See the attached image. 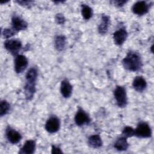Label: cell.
I'll return each mask as SVG.
<instances>
[{
  "label": "cell",
  "mask_w": 154,
  "mask_h": 154,
  "mask_svg": "<svg viewBox=\"0 0 154 154\" xmlns=\"http://www.w3.org/2000/svg\"><path fill=\"white\" fill-rule=\"evenodd\" d=\"M5 49L11 55L17 56L22 48V44L18 39H8L4 43Z\"/></svg>",
  "instance_id": "obj_4"
},
{
  "label": "cell",
  "mask_w": 154,
  "mask_h": 154,
  "mask_svg": "<svg viewBox=\"0 0 154 154\" xmlns=\"http://www.w3.org/2000/svg\"><path fill=\"white\" fill-rule=\"evenodd\" d=\"M128 147L129 144L127 141V138L123 135L119 137L114 144V147L119 151L126 150Z\"/></svg>",
  "instance_id": "obj_18"
},
{
  "label": "cell",
  "mask_w": 154,
  "mask_h": 154,
  "mask_svg": "<svg viewBox=\"0 0 154 154\" xmlns=\"http://www.w3.org/2000/svg\"><path fill=\"white\" fill-rule=\"evenodd\" d=\"M45 128L46 131L50 134L57 132L60 128V119L54 116L50 117L46 122Z\"/></svg>",
  "instance_id": "obj_6"
},
{
  "label": "cell",
  "mask_w": 154,
  "mask_h": 154,
  "mask_svg": "<svg viewBox=\"0 0 154 154\" xmlns=\"http://www.w3.org/2000/svg\"><path fill=\"white\" fill-rule=\"evenodd\" d=\"M17 32L11 28H4L2 32V34L3 37L5 38H9L13 35H14Z\"/></svg>",
  "instance_id": "obj_23"
},
{
  "label": "cell",
  "mask_w": 154,
  "mask_h": 154,
  "mask_svg": "<svg viewBox=\"0 0 154 154\" xmlns=\"http://www.w3.org/2000/svg\"><path fill=\"white\" fill-rule=\"evenodd\" d=\"M55 22L58 25H63L66 22V18L61 13H57L55 17Z\"/></svg>",
  "instance_id": "obj_24"
},
{
  "label": "cell",
  "mask_w": 154,
  "mask_h": 154,
  "mask_svg": "<svg viewBox=\"0 0 154 154\" xmlns=\"http://www.w3.org/2000/svg\"><path fill=\"white\" fill-rule=\"evenodd\" d=\"M135 130V136L138 138H147L152 137V129L149 125L145 122H140Z\"/></svg>",
  "instance_id": "obj_3"
},
{
  "label": "cell",
  "mask_w": 154,
  "mask_h": 154,
  "mask_svg": "<svg viewBox=\"0 0 154 154\" xmlns=\"http://www.w3.org/2000/svg\"><path fill=\"white\" fill-rule=\"evenodd\" d=\"M51 153H63L61 149L55 145H52L51 146Z\"/></svg>",
  "instance_id": "obj_27"
},
{
  "label": "cell",
  "mask_w": 154,
  "mask_h": 154,
  "mask_svg": "<svg viewBox=\"0 0 154 154\" xmlns=\"http://www.w3.org/2000/svg\"><path fill=\"white\" fill-rule=\"evenodd\" d=\"M66 45V38L63 35H58L55 37L54 46L57 51H63Z\"/></svg>",
  "instance_id": "obj_19"
},
{
  "label": "cell",
  "mask_w": 154,
  "mask_h": 154,
  "mask_svg": "<svg viewBox=\"0 0 154 154\" xmlns=\"http://www.w3.org/2000/svg\"><path fill=\"white\" fill-rule=\"evenodd\" d=\"M11 25L12 28L17 32L25 30L28 28V23L17 15H14L11 17Z\"/></svg>",
  "instance_id": "obj_10"
},
{
  "label": "cell",
  "mask_w": 154,
  "mask_h": 154,
  "mask_svg": "<svg viewBox=\"0 0 154 154\" xmlns=\"http://www.w3.org/2000/svg\"><path fill=\"white\" fill-rule=\"evenodd\" d=\"M74 120L77 126H82L85 125H88L91 119L88 114L83 109L79 108L75 114Z\"/></svg>",
  "instance_id": "obj_5"
},
{
  "label": "cell",
  "mask_w": 154,
  "mask_h": 154,
  "mask_svg": "<svg viewBox=\"0 0 154 154\" xmlns=\"http://www.w3.org/2000/svg\"><path fill=\"white\" fill-rule=\"evenodd\" d=\"M122 134L123 136L127 138L129 137H132L133 136H135V130L133 128L127 126L123 128Z\"/></svg>",
  "instance_id": "obj_22"
},
{
  "label": "cell",
  "mask_w": 154,
  "mask_h": 154,
  "mask_svg": "<svg viewBox=\"0 0 154 154\" xmlns=\"http://www.w3.org/2000/svg\"><path fill=\"white\" fill-rule=\"evenodd\" d=\"M128 32L125 28H120L113 33V40L116 45L120 46L124 43L128 37Z\"/></svg>",
  "instance_id": "obj_11"
},
{
  "label": "cell",
  "mask_w": 154,
  "mask_h": 154,
  "mask_svg": "<svg viewBox=\"0 0 154 154\" xmlns=\"http://www.w3.org/2000/svg\"><path fill=\"white\" fill-rule=\"evenodd\" d=\"M127 2H128L127 1H120V0H119V1H111V3H112L113 5H114L116 6V7H123Z\"/></svg>",
  "instance_id": "obj_26"
},
{
  "label": "cell",
  "mask_w": 154,
  "mask_h": 154,
  "mask_svg": "<svg viewBox=\"0 0 154 154\" xmlns=\"http://www.w3.org/2000/svg\"><path fill=\"white\" fill-rule=\"evenodd\" d=\"M114 98L119 108H124L128 103L126 88L120 85H117L113 91Z\"/></svg>",
  "instance_id": "obj_2"
},
{
  "label": "cell",
  "mask_w": 154,
  "mask_h": 154,
  "mask_svg": "<svg viewBox=\"0 0 154 154\" xmlns=\"http://www.w3.org/2000/svg\"><path fill=\"white\" fill-rule=\"evenodd\" d=\"M36 147L35 141L33 140H28L21 147L19 153L20 154H32L34 153Z\"/></svg>",
  "instance_id": "obj_15"
},
{
  "label": "cell",
  "mask_w": 154,
  "mask_h": 154,
  "mask_svg": "<svg viewBox=\"0 0 154 154\" xmlns=\"http://www.w3.org/2000/svg\"><path fill=\"white\" fill-rule=\"evenodd\" d=\"M73 87L68 79H64L61 81L60 84V93L64 98H69L72 93Z\"/></svg>",
  "instance_id": "obj_13"
},
{
  "label": "cell",
  "mask_w": 154,
  "mask_h": 154,
  "mask_svg": "<svg viewBox=\"0 0 154 154\" xmlns=\"http://www.w3.org/2000/svg\"><path fill=\"white\" fill-rule=\"evenodd\" d=\"M149 10V5L147 2L139 1L136 2L132 7V12L138 16H143L147 13Z\"/></svg>",
  "instance_id": "obj_8"
},
{
  "label": "cell",
  "mask_w": 154,
  "mask_h": 154,
  "mask_svg": "<svg viewBox=\"0 0 154 154\" xmlns=\"http://www.w3.org/2000/svg\"><path fill=\"white\" fill-rule=\"evenodd\" d=\"M81 14L85 20L90 19L93 15L92 8L86 4H82Z\"/></svg>",
  "instance_id": "obj_20"
},
{
  "label": "cell",
  "mask_w": 154,
  "mask_h": 154,
  "mask_svg": "<svg viewBox=\"0 0 154 154\" xmlns=\"http://www.w3.org/2000/svg\"><path fill=\"white\" fill-rule=\"evenodd\" d=\"M110 25V19L107 15L103 14L101 17V22L98 25L97 30L99 34H105L108 31V28Z\"/></svg>",
  "instance_id": "obj_16"
},
{
  "label": "cell",
  "mask_w": 154,
  "mask_h": 154,
  "mask_svg": "<svg viewBox=\"0 0 154 154\" xmlns=\"http://www.w3.org/2000/svg\"><path fill=\"white\" fill-rule=\"evenodd\" d=\"M15 2L20 5L25 7H30L34 4V1H16Z\"/></svg>",
  "instance_id": "obj_25"
},
{
  "label": "cell",
  "mask_w": 154,
  "mask_h": 154,
  "mask_svg": "<svg viewBox=\"0 0 154 154\" xmlns=\"http://www.w3.org/2000/svg\"><path fill=\"white\" fill-rule=\"evenodd\" d=\"M10 109V103L5 100H1L0 102V116L3 117L6 115Z\"/></svg>",
  "instance_id": "obj_21"
},
{
  "label": "cell",
  "mask_w": 154,
  "mask_h": 154,
  "mask_svg": "<svg viewBox=\"0 0 154 154\" xmlns=\"http://www.w3.org/2000/svg\"><path fill=\"white\" fill-rule=\"evenodd\" d=\"M132 87L135 91L142 92L147 87V82L142 76H137L133 80Z\"/></svg>",
  "instance_id": "obj_14"
},
{
  "label": "cell",
  "mask_w": 154,
  "mask_h": 154,
  "mask_svg": "<svg viewBox=\"0 0 154 154\" xmlns=\"http://www.w3.org/2000/svg\"><path fill=\"white\" fill-rule=\"evenodd\" d=\"M28 61L23 55H17L14 60V70L16 73H22L27 67Z\"/></svg>",
  "instance_id": "obj_7"
},
{
  "label": "cell",
  "mask_w": 154,
  "mask_h": 154,
  "mask_svg": "<svg viewBox=\"0 0 154 154\" xmlns=\"http://www.w3.org/2000/svg\"><path fill=\"white\" fill-rule=\"evenodd\" d=\"M5 136L8 141L13 144H17L22 139L21 134L10 126H8L5 129Z\"/></svg>",
  "instance_id": "obj_9"
},
{
  "label": "cell",
  "mask_w": 154,
  "mask_h": 154,
  "mask_svg": "<svg viewBox=\"0 0 154 154\" xmlns=\"http://www.w3.org/2000/svg\"><path fill=\"white\" fill-rule=\"evenodd\" d=\"M88 145L93 149H99L102 146L103 142L99 134L91 135L88 138Z\"/></svg>",
  "instance_id": "obj_17"
},
{
  "label": "cell",
  "mask_w": 154,
  "mask_h": 154,
  "mask_svg": "<svg viewBox=\"0 0 154 154\" xmlns=\"http://www.w3.org/2000/svg\"><path fill=\"white\" fill-rule=\"evenodd\" d=\"M35 85L36 81H26V84L24 87V93L25 98L27 100H31L32 99L36 91Z\"/></svg>",
  "instance_id": "obj_12"
},
{
  "label": "cell",
  "mask_w": 154,
  "mask_h": 154,
  "mask_svg": "<svg viewBox=\"0 0 154 154\" xmlns=\"http://www.w3.org/2000/svg\"><path fill=\"white\" fill-rule=\"evenodd\" d=\"M122 64L127 70L137 72L141 69L143 63L141 56L138 52L130 51L123 59Z\"/></svg>",
  "instance_id": "obj_1"
}]
</instances>
